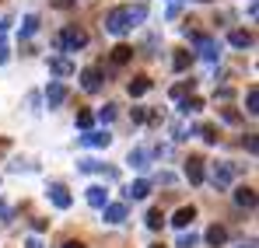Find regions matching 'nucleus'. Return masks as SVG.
<instances>
[{"label":"nucleus","instance_id":"obj_27","mask_svg":"<svg viewBox=\"0 0 259 248\" xmlns=\"http://www.w3.org/2000/svg\"><path fill=\"white\" fill-rule=\"evenodd\" d=\"M189 91H193V81H189V84H175V87H172V98H175V102H182Z\"/></svg>","mask_w":259,"mask_h":248},{"label":"nucleus","instance_id":"obj_9","mask_svg":"<svg viewBox=\"0 0 259 248\" xmlns=\"http://www.w3.org/2000/svg\"><path fill=\"white\" fill-rule=\"evenodd\" d=\"M49 200H53V207H60V210H70V192H67V185H60V182H53L49 185Z\"/></svg>","mask_w":259,"mask_h":248},{"label":"nucleus","instance_id":"obj_17","mask_svg":"<svg viewBox=\"0 0 259 248\" xmlns=\"http://www.w3.org/2000/svg\"><path fill=\"white\" fill-rule=\"evenodd\" d=\"M147 192H151V182H147V178H137V182L126 189V200H144Z\"/></svg>","mask_w":259,"mask_h":248},{"label":"nucleus","instance_id":"obj_43","mask_svg":"<svg viewBox=\"0 0 259 248\" xmlns=\"http://www.w3.org/2000/svg\"><path fill=\"white\" fill-rule=\"evenodd\" d=\"M172 4H175V0H172Z\"/></svg>","mask_w":259,"mask_h":248},{"label":"nucleus","instance_id":"obj_20","mask_svg":"<svg viewBox=\"0 0 259 248\" xmlns=\"http://www.w3.org/2000/svg\"><path fill=\"white\" fill-rule=\"evenodd\" d=\"M207 241H210L214 248H221L224 241H228V227H221V224H214V227L207 231Z\"/></svg>","mask_w":259,"mask_h":248},{"label":"nucleus","instance_id":"obj_7","mask_svg":"<svg viewBox=\"0 0 259 248\" xmlns=\"http://www.w3.org/2000/svg\"><path fill=\"white\" fill-rule=\"evenodd\" d=\"M81 87H84L88 94H98L102 91V70L98 67H84L81 70Z\"/></svg>","mask_w":259,"mask_h":248},{"label":"nucleus","instance_id":"obj_42","mask_svg":"<svg viewBox=\"0 0 259 248\" xmlns=\"http://www.w3.org/2000/svg\"><path fill=\"white\" fill-rule=\"evenodd\" d=\"M151 248H161V245H151Z\"/></svg>","mask_w":259,"mask_h":248},{"label":"nucleus","instance_id":"obj_21","mask_svg":"<svg viewBox=\"0 0 259 248\" xmlns=\"http://www.w3.org/2000/svg\"><path fill=\"white\" fill-rule=\"evenodd\" d=\"M130 60H133V49H130V45H123V42H119V45H116V49H112V63H119V67H126Z\"/></svg>","mask_w":259,"mask_h":248},{"label":"nucleus","instance_id":"obj_41","mask_svg":"<svg viewBox=\"0 0 259 248\" xmlns=\"http://www.w3.org/2000/svg\"><path fill=\"white\" fill-rule=\"evenodd\" d=\"M200 4H210V0H200Z\"/></svg>","mask_w":259,"mask_h":248},{"label":"nucleus","instance_id":"obj_18","mask_svg":"<svg viewBox=\"0 0 259 248\" xmlns=\"http://www.w3.org/2000/svg\"><path fill=\"white\" fill-rule=\"evenodd\" d=\"M179 109H182V116H193V112H200V109H203V98H200V94H186Z\"/></svg>","mask_w":259,"mask_h":248},{"label":"nucleus","instance_id":"obj_34","mask_svg":"<svg viewBox=\"0 0 259 248\" xmlns=\"http://www.w3.org/2000/svg\"><path fill=\"white\" fill-rule=\"evenodd\" d=\"M7 32H11V18H0V39H4Z\"/></svg>","mask_w":259,"mask_h":248},{"label":"nucleus","instance_id":"obj_39","mask_svg":"<svg viewBox=\"0 0 259 248\" xmlns=\"http://www.w3.org/2000/svg\"><path fill=\"white\" fill-rule=\"evenodd\" d=\"M25 248H42V245H39V241H35V238H32V241H28V245H25Z\"/></svg>","mask_w":259,"mask_h":248},{"label":"nucleus","instance_id":"obj_29","mask_svg":"<svg viewBox=\"0 0 259 248\" xmlns=\"http://www.w3.org/2000/svg\"><path fill=\"white\" fill-rule=\"evenodd\" d=\"M91 123H95L91 112H77V126H81V129H91Z\"/></svg>","mask_w":259,"mask_h":248},{"label":"nucleus","instance_id":"obj_38","mask_svg":"<svg viewBox=\"0 0 259 248\" xmlns=\"http://www.w3.org/2000/svg\"><path fill=\"white\" fill-rule=\"evenodd\" d=\"M7 213H11V210H7V203H0V217H7Z\"/></svg>","mask_w":259,"mask_h":248},{"label":"nucleus","instance_id":"obj_22","mask_svg":"<svg viewBox=\"0 0 259 248\" xmlns=\"http://www.w3.org/2000/svg\"><path fill=\"white\" fill-rule=\"evenodd\" d=\"M144 224L151 227V231H161V224H165V213L154 207V210H147V217H144Z\"/></svg>","mask_w":259,"mask_h":248},{"label":"nucleus","instance_id":"obj_19","mask_svg":"<svg viewBox=\"0 0 259 248\" xmlns=\"http://www.w3.org/2000/svg\"><path fill=\"white\" fill-rule=\"evenodd\" d=\"M88 203H91V207H105V203H109V192H105V189H102V185H91V189H88Z\"/></svg>","mask_w":259,"mask_h":248},{"label":"nucleus","instance_id":"obj_2","mask_svg":"<svg viewBox=\"0 0 259 248\" xmlns=\"http://www.w3.org/2000/svg\"><path fill=\"white\" fill-rule=\"evenodd\" d=\"M53 45H56V49H74V53H77V49L88 45V32L77 28V25H70V28H63V32L53 39Z\"/></svg>","mask_w":259,"mask_h":248},{"label":"nucleus","instance_id":"obj_24","mask_svg":"<svg viewBox=\"0 0 259 248\" xmlns=\"http://www.w3.org/2000/svg\"><path fill=\"white\" fill-rule=\"evenodd\" d=\"M245 112H249V116L259 112V87H249V94H245Z\"/></svg>","mask_w":259,"mask_h":248},{"label":"nucleus","instance_id":"obj_1","mask_svg":"<svg viewBox=\"0 0 259 248\" xmlns=\"http://www.w3.org/2000/svg\"><path fill=\"white\" fill-rule=\"evenodd\" d=\"M144 18H147V7H144V4H123V7H112V11L105 14V32H109V35H126L130 28H137Z\"/></svg>","mask_w":259,"mask_h":248},{"label":"nucleus","instance_id":"obj_4","mask_svg":"<svg viewBox=\"0 0 259 248\" xmlns=\"http://www.w3.org/2000/svg\"><path fill=\"white\" fill-rule=\"evenodd\" d=\"M161 154V147H133L130 151V165L133 168H151V161Z\"/></svg>","mask_w":259,"mask_h":248},{"label":"nucleus","instance_id":"obj_30","mask_svg":"<svg viewBox=\"0 0 259 248\" xmlns=\"http://www.w3.org/2000/svg\"><path fill=\"white\" fill-rule=\"evenodd\" d=\"M81 171H105V165H98V161H77Z\"/></svg>","mask_w":259,"mask_h":248},{"label":"nucleus","instance_id":"obj_36","mask_svg":"<svg viewBox=\"0 0 259 248\" xmlns=\"http://www.w3.org/2000/svg\"><path fill=\"white\" fill-rule=\"evenodd\" d=\"M7 56H11V53H7V45H0V63H7Z\"/></svg>","mask_w":259,"mask_h":248},{"label":"nucleus","instance_id":"obj_40","mask_svg":"<svg viewBox=\"0 0 259 248\" xmlns=\"http://www.w3.org/2000/svg\"><path fill=\"white\" fill-rule=\"evenodd\" d=\"M238 248H256V241H242V245H238Z\"/></svg>","mask_w":259,"mask_h":248},{"label":"nucleus","instance_id":"obj_23","mask_svg":"<svg viewBox=\"0 0 259 248\" xmlns=\"http://www.w3.org/2000/svg\"><path fill=\"white\" fill-rule=\"evenodd\" d=\"M39 32V14H28L25 21H21V39H28V35H35Z\"/></svg>","mask_w":259,"mask_h":248},{"label":"nucleus","instance_id":"obj_35","mask_svg":"<svg viewBox=\"0 0 259 248\" xmlns=\"http://www.w3.org/2000/svg\"><path fill=\"white\" fill-rule=\"evenodd\" d=\"M53 4H56V7H63V11H67V7H74V0H53Z\"/></svg>","mask_w":259,"mask_h":248},{"label":"nucleus","instance_id":"obj_13","mask_svg":"<svg viewBox=\"0 0 259 248\" xmlns=\"http://www.w3.org/2000/svg\"><path fill=\"white\" fill-rule=\"evenodd\" d=\"M235 203H238V207H256V189H252V185H238V189H235Z\"/></svg>","mask_w":259,"mask_h":248},{"label":"nucleus","instance_id":"obj_16","mask_svg":"<svg viewBox=\"0 0 259 248\" xmlns=\"http://www.w3.org/2000/svg\"><path fill=\"white\" fill-rule=\"evenodd\" d=\"M228 42H231V45H235V49H249V45H252V32H242V28H235V32H231V35H228Z\"/></svg>","mask_w":259,"mask_h":248},{"label":"nucleus","instance_id":"obj_33","mask_svg":"<svg viewBox=\"0 0 259 248\" xmlns=\"http://www.w3.org/2000/svg\"><path fill=\"white\" fill-rule=\"evenodd\" d=\"M133 123H147V109H133Z\"/></svg>","mask_w":259,"mask_h":248},{"label":"nucleus","instance_id":"obj_6","mask_svg":"<svg viewBox=\"0 0 259 248\" xmlns=\"http://www.w3.org/2000/svg\"><path fill=\"white\" fill-rule=\"evenodd\" d=\"M81 143H84V147H98V151H105V147L112 143V136H109V129H84Z\"/></svg>","mask_w":259,"mask_h":248},{"label":"nucleus","instance_id":"obj_15","mask_svg":"<svg viewBox=\"0 0 259 248\" xmlns=\"http://www.w3.org/2000/svg\"><path fill=\"white\" fill-rule=\"evenodd\" d=\"M126 91H130V98H140V94H147V91H151V77H144V74H140V77H133V81L126 84Z\"/></svg>","mask_w":259,"mask_h":248},{"label":"nucleus","instance_id":"obj_14","mask_svg":"<svg viewBox=\"0 0 259 248\" xmlns=\"http://www.w3.org/2000/svg\"><path fill=\"white\" fill-rule=\"evenodd\" d=\"M193 220H196V210H193V207H182V210H175V217H172V224L179 227V231H186V227H189Z\"/></svg>","mask_w":259,"mask_h":248},{"label":"nucleus","instance_id":"obj_3","mask_svg":"<svg viewBox=\"0 0 259 248\" xmlns=\"http://www.w3.org/2000/svg\"><path fill=\"white\" fill-rule=\"evenodd\" d=\"M186 35L193 39V45L200 49V56H203V60H210V63H217V60H221V45H217V39L200 35V32H189V28H186Z\"/></svg>","mask_w":259,"mask_h":248},{"label":"nucleus","instance_id":"obj_26","mask_svg":"<svg viewBox=\"0 0 259 248\" xmlns=\"http://www.w3.org/2000/svg\"><path fill=\"white\" fill-rule=\"evenodd\" d=\"M200 136H203L207 143H217V140H221V133H217V126H210V123H203V126H200Z\"/></svg>","mask_w":259,"mask_h":248},{"label":"nucleus","instance_id":"obj_5","mask_svg":"<svg viewBox=\"0 0 259 248\" xmlns=\"http://www.w3.org/2000/svg\"><path fill=\"white\" fill-rule=\"evenodd\" d=\"M210 182H214V189H228V185L235 182V165H228V161L214 165V171H210Z\"/></svg>","mask_w":259,"mask_h":248},{"label":"nucleus","instance_id":"obj_28","mask_svg":"<svg viewBox=\"0 0 259 248\" xmlns=\"http://www.w3.org/2000/svg\"><path fill=\"white\" fill-rule=\"evenodd\" d=\"M98 119H102V123H112V119H116V105L109 102L105 109H98Z\"/></svg>","mask_w":259,"mask_h":248},{"label":"nucleus","instance_id":"obj_10","mask_svg":"<svg viewBox=\"0 0 259 248\" xmlns=\"http://www.w3.org/2000/svg\"><path fill=\"white\" fill-rule=\"evenodd\" d=\"M186 178H189L193 185H200V182L207 178V171H203V158H189V161H186Z\"/></svg>","mask_w":259,"mask_h":248},{"label":"nucleus","instance_id":"obj_31","mask_svg":"<svg viewBox=\"0 0 259 248\" xmlns=\"http://www.w3.org/2000/svg\"><path fill=\"white\" fill-rule=\"evenodd\" d=\"M196 241H200L196 234H182V238H179V248H196Z\"/></svg>","mask_w":259,"mask_h":248},{"label":"nucleus","instance_id":"obj_12","mask_svg":"<svg viewBox=\"0 0 259 248\" xmlns=\"http://www.w3.org/2000/svg\"><path fill=\"white\" fill-rule=\"evenodd\" d=\"M49 70H53L56 77H70V74H74V63H70L67 56H49Z\"/></svg>","mask_w":259,"mask_h":248},{"label":"nucleus","instance_id":"obj_32","mask_svg":"<svg viewBox=\"0 0 259 248\" xmlns=\"http://www.w3.org/2000/svg\"><path fill=\"white\" fill-rule=\"evenodd\" d=\"M245 151H249V154H256V151H259V140H256V133H249V136H245Z\"/></svg>","mask_w":259,"mask_h":248},{"label":"nucleus","instance_id":"obj_25","mask_svg":"<svg viewBox=\"0 0 259 248\" xmlns=\"http://www.w3.org/2000/svg\"><path fill=\"white\" fill-rule=\"evenodd\" d=\"M189 63H193V53H186V49H179V53H175V60H172V67H175V70H186Z\"/></svg>","mask_w":259,"mask_h":248},{"label":"nucleus","instance_id":"obj_8","mask_svg":"<svg viewBox=\"0 0 259 248\" xmlns=\"http://www.w3.org/2000/svg\"><path fill=\"white\" fill-rule=\"evenodd\" d=\"M67 102V84L63 81H53L49 87H46V105L49 109H56V105H63Z\"/></svg>","mask_w":259,"mask_h":248},{"label":"nucleus","instance_id":"obj_11","mask_svg":"<svg viewBox=\"0 0 259 248\" xmlns=\"http://www.w3.org/2000/svg\"><path fill=\"white\" fill-rule=\"evenodd\" d=\"M102 213H105V224H123L126 220V203H105Z\"/></svg>","mask_w":259,"mask_h":248},{"label":"nucleus","instance_id":"obj_37","mask_svg":"<svg viewBox=\"0 0 259 248\" xmlns=\"http://www.w3.org/2000/svg\"><path fill=\"white\" fill-rule=\"evenodd\" d=\"M63 248H84V241H67Z\"/></svg>","mask_w":259,"mask_h":248}]
</instances>
